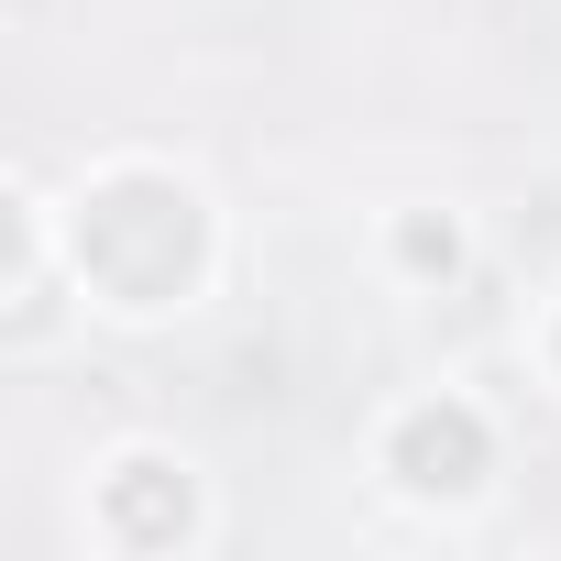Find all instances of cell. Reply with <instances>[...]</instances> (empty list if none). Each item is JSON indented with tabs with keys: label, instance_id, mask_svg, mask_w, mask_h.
<instances>
[{
	"label": "cell",
	"instance_id": "cell-1",
	"mask_svg": "<svg viewBox=\"0 0 561 561\" xmlns=\"http://www.w3.org/2000/svg\"><path fill=\"white\" fill-rule=\"evenodd\" d=\"M198 253H209V220H198V198L176 176H111L78 209V264H89V287L122 298V309H165L198 275Z\"/></svg>",
	"mask_w": 561,
	"mask_h": 561
},
{
	"label": "cell",
	"instance_id": "cell-2",
	"mask_svg": "<svg viewBox=\"0 0 561 561\" xmlns=\"http://www.w3.org/2000/svg\"><path fill=\"white\" fill-rule=\"evenodd\" d=\"M386 462H397V484L408 495H473L484 484V462H495V440H484V419L473 408H408L397 419V440H386Z\"/></svg>",
	"mask_w": 561,
	"mask_h": 561
},
{
	"label": "cell",
	"instance_id": "cell-3",
	"mask_svg": "<svg viewBox=\"0 0 561 561\" xmlns=\"http://www.w3.org/2000/svg\"><path fill=\"white\" fill-rule=\"evenodd\" d=\"M100 517H111V539H133V550H176V539H187V517H198V495H187V473H176V462L133 451V462L100 484Z\"/></svg>",
	"mask_w": 561,
	"mask_h": 561
},
{
	"label": "cell",
	"instance_id": "cell-4",
	"mask_svg": "<svg viewBox=\"0 0 561 561\" xmlns=\"http://www.w3.org/2000/svg\"><path fill=\"white\" fill-rule=\"evenodd\" d=\"M397 253H408L419 275H451V264H462V242H451V220H408V231H397Z\"/></svg>",
	"mask_w": 561,
	"mask_h": 561
}]
</instances>
